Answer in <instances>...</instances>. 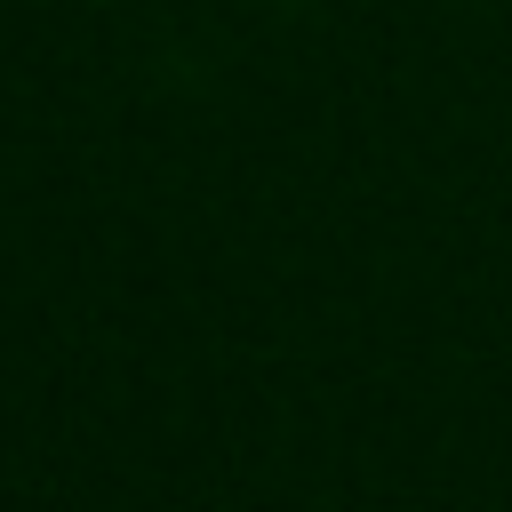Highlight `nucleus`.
Segmentation results:
<instances>
[]
</instances>
